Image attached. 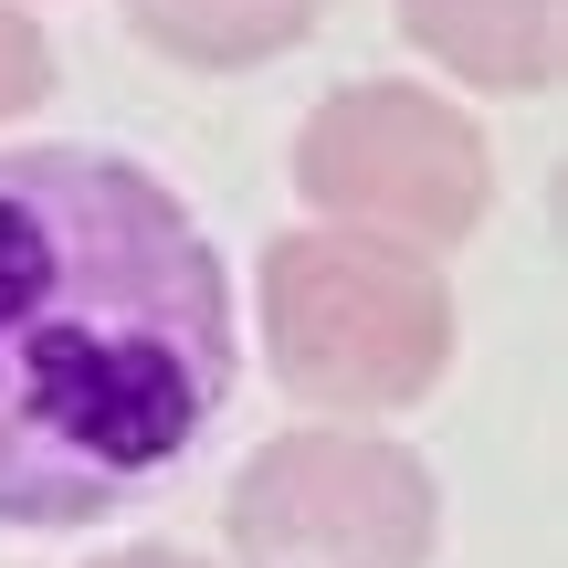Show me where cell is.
Listing matches in <instances>:
<instances>
[{"instance_id": "cell-1", "label": "cell", "mask_w": 568, "mask_h": 568, "mask_svg": "<svg viewBox=\"0 0 568 568\" xmlns=\"http://www.w3.org/2000/svg\"><path fill=\"white\" fill-rule=\"evenodd\" d=\"M232 368V284L180 190L105 148H0V527L138 506Z\"/></svg>"}, {"instance_id": "cell-2", "label": "cell", "mask_w": 568, "mask_h": 568, "mask_svg": "<svg viewBox=\"0 0 568 568\" xmlns=\"http://www.w3.org/2000/svg\"><path fill=\"white\" fill-rule=\"evenodd\" d=\"M264 347L316 410H400L453 368V295L432 253L316 222L264 253Z\"/></svg>"}, {"instance_id": "cell-3", "label": "cell", "mask_w": 568, "mask_h": 568, "mask_svg": "<svg viewBox=\"0 0 568 568\" xmlns=\"http://www.w3.org/2000/svg\"><path fill=\"white\" fill-rule=\"evenodd\" d=\"M295 190L347 232L453 253L495 201V159L422 84H337L295 138Z\"/></svg>"}, {"instance_id": "cell-4", "label": "cell", "mask_w": 568, "mask_h": 568, "mask_svg": "<svg viewBox=\"0 0 568 568\" xmlns=\"http://www.w3.org/2000/svg\"><path fill=\"white\" fill-rule=\"evenodd\" d=\"M222 537L243 568H432L443 495L400 443L284 432L232 474Z\"/></svg>"}, {"instance_id": "cell-5", "label": "cell", "mask_w": 568, "mask_h": 568, "mask_svg": "<svg viewBox=\"0 0 568 568\" xmlns=\"http://www.w3.org/2000/svg\"><path fill=\"white\" fill-rule=\"evenodd\" d=\"M389 11L443 74L485 95H548L568 74V0H389Z\"/></svg>"}, {"instance_id": "cell-6", "label": "cell", "mask_w": 568, "mask_h": 568, "mask_svg": "<svg viewBox=\"0 0 568 568\" xmlns=\"http://www.w3.org/2000/svg\"><path fill=\"white\" fill-rule=\"evenodd\" d=\"M148 42L169 63H201V74H243V63L295 53L305 32L326 21V0H126Z\"/></svg>"}, {"instance_id": "cell-7", "label": "cell", "mask_w": 568, "mask_h": 568, "mask_svg": "<svg viewBox=\"0 0 568 568\" xmlns=\"http://www.w3.org/2000/svg\"><path fill=\"white\" fill-rule=\"evenodd\" d=\"M53 95V42L32 32V11L21 0H0V116H21V105Z\"/></svg>"}, {"instance_id": "cell-8", "label": "cell", "mask_w": 568, "mask_h": 568, "mask_svg": "<svg viewBox=\"0 0 568 568\" xmlns=\"http://www.w3.org/2000/svg\"><path fill=\"white\" fill-rule=\"evenodd\" d=\"M95 568H190V558H169V548H126V558H95Z\"/></svg>"}]
</instances>
